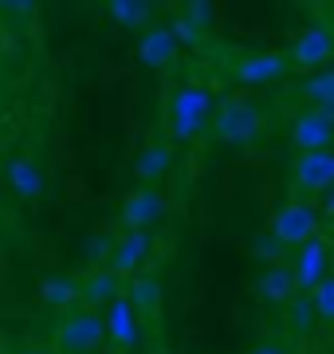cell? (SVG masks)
I'll use <instances>...</instances> for the list:
<instances>
[{
  "instance_id": "ac0fdd59",
  "label": "cell",
  "mask_w": 334,
  "mask_h": 354,
  "mask_svg": "<svg viewBox=\"0 0 334 354\" xmlns=\"http://www.w3.org/2000/svg\"><path fill=\"white\" fill-rule=\"evenodd\" d=\"M166 169H169V146H166V142H150V146L138 153L141 185H154V189H157V181L166 177Z\"/></svg>"
},
{
  "instance_id": "6da1fadb",
  "label": "cell",
  "mask_w": 334,
  "mask_h": 354,
  "mask_svg": "<svg viewBox=\"0 0 334 354\" xmlns=\"http://www.w3.org/2000/svg\"><path fill=\"white\" fill-rule=\"evenodd\" d=\"M106 346V323L103 311L90 307H67L59 311L52 327V351L55 354H99Z\"/></svg>"
},
{
  "instance_id": "7402d4cb",
  "label": "cell",
  "mask_w": 334,
  "mask_h": 354,
  "mask_svg": "<svg viewBox=\"0 0 334 354\" xmlns=\"http://www.w3.org/2000/svg\"><path fill=\"white\" fill-rule=\"evenodd\" d=\"M287 315H291V327H295L299 335H307L311 323H319V319H315V307H311L307 295H295V299L287 304Z\"/></svg>"
},
{
  "instance_id": "9c48e42d",
  "label": "cell",
  "mask_w": 334,
  "mask_h": 354,
  "mask_svg": "<svg viewBox=\"0 0 334 354\" xmlns=\"http://www.w3.org/2000/svg\"><path fill=\"white\" fill-rule=\"evenodd\" d=\"M334 55V39L326 28H307L303 36L291 44L287 51V67H299V71H322V67L331 64Z\"/></svg>"
},
{
  "instance_id": "ba28073f",
  "label": "cell",
  "mask_w": 334,
  "mask_h": 354,
  "mask_svg": "<svg viewBox=\"0 0 334 354\" xmlns=\"http://www.w3.org/2000/svg\"><path fill=\"white\" fill-rule=\"evenodd\" d=\"M161 216H166V197H161V189H154V185H138V189L122 201V225H126L130 232H150Z\"/></svg>"
},
{
  "instance_id": "5b68a950",
  "label": "cell",
  "mask_w": 334,
  "mask_h": 354,
  "mask_svg": "<svg viewBox=\"0 0 334 354\" xmlns=\"http://www.w3.org/2000/svg\"><path fill=\"white\" fill-rule=\"evenodd\" d=\"M334 185V153L331 150H311V153H295L291 162V189L295 201H311Z\"/></svg>"
},
{
  "instance_id": "8fae6325",
  "label": "cell",
  "mask_w": 334,
  "mask_h": 354,
  "mask_svg": "<svg viewBox=\"0 0 334 354\" xmlns=\"http://www.w3.org/2000/svg\"><path fill=\"white\" fill-rule=\"evenodd\" d=\"M118 295H122V279L110 276L106 268H99V272H83V279H75V307L103 311V304H115Z\"/></svg>"
},
{
  "instance_id": "e0dca14e",
  "label": "cell",
  "mask_w": 334,
  "mask_h": 354,
  "mask_svg": "<svg viewBox=\"0 0 334 354\" xmlns=\"http://www.w3.org/2000/svg\"><path fill=\"white\" fill-rule=\"evenodd\" d=\"M299 95H303V102L315 106V111H331V106H334V71H331V67L311 71V79H303Z\"/></svg>"
},
{
  "instance_id": "d6986e66",
  "label": "cell",
  "mask_w": 334,
  "mask_h": 354,
  "mask_svg": "<svg viewBox=\"0 0 334 354\" xmlns=\"http://www.w3.org/2000/svg\"><path fill=\"white\" fill-rule=\"evenodd\" d=\"M39 299H43L48 307H59V311L75 307V279H71V276H52V279H43V288H39Z\"/></svg>"
},
{
  "instance_id": "52a82bcc",
  "label": "cell",
  "mask_w": 334,
  "mask_h": 354,
  "mask_svg": "<svg viewBox=\"0 0 334 354\" xmlns=\"http://www.w3.org/2000/svg\"><path fill=\"white\" fill-rule=\"evenodd\" d=\"M331 138H334V114L331 111H299L291 118V146L295 153H311V150H331Z\"/></svg>"
},
{
  "instance_id": "603a6c76",
  "label": "cell",
  "mask_w": 334,
  "mask_h": 354,
  "mask_svg": "<svg viewBox=\"0 0 334 354\" xmlns=\"http://www.w3.org/2000/svg\"><path fill=\"white\" fill-rule=\"evenodd\" d=\"M244 354H291V351H287L279 339H259L256 346H248Z\"/></svg>"
},
{
  "instance_id": "30bf717a",
  "label": "cell",
  "mask_w": 334,
  "mask_h": 354,
  "mask_svg": "<svg viewBox=\"0 0 334 354\" xmlns=\"http://www.w3.org/2000/svg\"><path fill=\"white\" fill-rule=\"evenodd\" d=\"M287 71V55L283 51H252L236 64V83L244 87H271L275 79H283Z\"/></svg>"
},
{
  "instance_id": "5bb4252c",
  "label": "cell",
  "mask_w": 334,
  "mask_h": 354,
  "mask_svg": "<svg viewBox=\"0 0 334 354\" xmlns=\"http://www.w3.org/2000/svg\"><path fill=\"white\" fill-rule=\"evenodd\" d=\"M287 268H291V276H295V291L299 295H307V291L326 276V248H322L319 241L303 244V248H299V260L295 264H287Z\"/></svg>"
},
{
  "instance_id": "3957f363",
  "label": "cell",
  "mask_w": 334,
  "mask_h": 354,
  "mask_svg": "<svg viewBox=\"0 0 334 354\" xmlns=\"http://www.w3.org/2000/svg\"><path fill=\"white\" fill-rule=\"evenodd\" d=\"M213 95L197 83H181L173 95H169V134L177 142H193L208 130V118H213Z\"/></svg>"
},
{
  "instance_id": "ffe728a7",
  "label": "cell",
  "mask_w": 334,
  "mask_h": 354,
  "mask_svg": "<svg viewBox=\"0 0 334 354\" xmlns=\"http://www.w3.org/2000/svg\"><path fill=\"white\" fill-rule=\"evenodd\" d=\"M110 16H115L122 28H146L154 24L150 16H154V4H130V0H118V4H110Z\"/></svg>"
},
{
  "instance_id": "9a60e30c",
  "label": "cell",
  "mask_w": 334,
  "mask_h": 354,
  "mask_svg": "<svg viewBox=\"0 0 334 354\" xmlns=\"http://www.w3.org/2000/svg\"><path fill=\"white\" fill-rule=\"evenodd\" d=\"M126 304L134 315L141 319H157V311H161V279L154 276V272H141V276L130 279V288H126Z\"/></svg>"
},
{
  "instance_id": "7c38bea8",
  "label": "cell",
  "mask_w": 334,
  "mask_h": 354,
  "mask_svg": "<svg viewBox=\"0 0 334 354\" xmlns=\"http://www.w3.org/2000/svg\"><path fill=\"white\" fill-rule=\"evenodd\" d=\"M256 295L264 299V304H279L287 307L291 299H295V276H291V268L287 264H268L264 272L256 276Z\"/></svg>"
},
{
  "instance_id": "277c9868",
  "label": "cell",
  "mask_w": 334,
  "mask_h": 354,
  "mask_svg": "<svg viewBox=\"0 0 334 354\" xmlns=\"http://www.w3.org/2000/svg\"><path fill=\"white\" fill-rule=\"evenodd\" d=\"M319 228H322V221H319V209L311 201H287V205H279V213H275V221H271V241L279 244V248H303V244H311V241H319Z\"/></svg>"
},
{
  "instance_id": "cb8c5ba5",
  "label": "cell",
  "mask_w": 334,
  "mask_h": 354,
  "mask_svg": "<svg viewBox=\"0 0 334 354\" xmlns=\"http://www.w3.org/2000/svg\"><path fill=\"white\" fill-rule=\"evenodd\" d=\"M8 354H55L52 346H43V342H24V346H12Z\"/></svg>"
},
{
  "instance_id": "8992f818",
  "label": "cell",
  "mask_w": 334,
  "mask_h": 354,
  "mask_svg": "<svg viewBox=\"0 0 334 354\" xmlns=\"http://www.w3.org/2000/svg\"><path fill=\"white\" fill-rule=\"evenodd\" d=\"M154 260V236L150 232H126L110 241V256H106V272L118 279H134L141 272H150Z\"/></svg>"
},
{
  "instance_id": "4fadbf2b",
  "label": "cell",
  "mask_w": 334,
  "mask_h": 354,
  "mask_svg": "<svg viewBox=\"0 0 334 354\" xmlns=\"http://www.w3.org/2000/svg\"><path fill=\"white\" fill-rule=\"evenodd\" d=\"M173 55H177V36H173L169 28L150 24L146 32H141V39H138V59H141L146 67H166Z\"/></svg>"
},
{
  "instance_id": "44dd1931",
  "label": "cell",
  "mask_w": 334,
  "mask_h": 354,
  "mask_svg": "<svg viewBox=\"0 0 334 354\" xmlns=\"http://www.w3.org/2000/svg\"><path fill=\"white\" fill-rule=\"evenodd\" d=\"M307 299H311V307H315V319H319V323H334V279L331 276H322L319 283L307 291Z\"/></svg>"
},
{
  "instance_id": "7a4b0ae2",
  "label": "cell",
  "mask_w": 334,
  "mask_h": 354,
  "mask_svg": "<svg viewBox=\"0 0 334 354\" xmlns=\"http://www.w3.org/2000/svg\"><path fill=\"white\" fill-rule=\"evenodd\" d=\"M208 130L213 138L224 142V146H252V142L264 134V111L259 102L240 99V95H228L213 106V118H208Z\"/></svg>"
},
{
  "instance_id": "2e32d148",
  "label": "cell",
  "mask_w": 334,
  "mask_h": 354,
  "mask_svg": "<svg viewBox=\"0 0 334 354\" xmlns=\"http://www.w3.org/2000/svg\"><path fill=\"white\" fill-rule=\"evenodd\" d=\"M8 185H12L16 197H24V201H36L39 193H43V169H39L32 158H16V162H8Z\"/></svg>"
}]
</instances>
